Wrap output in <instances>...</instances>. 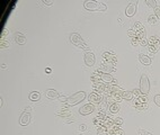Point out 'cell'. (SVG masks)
Wrapping results in <instances>:
<instances>
[{"mask_svg": "<svg viewBox=\"0 0 160 135\" xmlns=\"http://www.w3.org/2000/svg\"><path fill=\"white\" fill-rule=\"evenodd\" d=\"M140 91L142 95H148L150 91V80L147 74H142L140 78Z\"/></svg>", "mask_w": 160, "mask_h": 135, "instance_id": "obj_4", "label": "cell"}, {"mask_svg": "<svg viewBox=\"0 0 160 135\" xmlns=\"http://www.w3.org/2000/svg\"><path fill=\"white\" fill-rule=\"evenodd\" d=\"M139 61L144 65L151 64V57L148 55H144V54H139Z\"/></svg>", "mask_w": 160, "mask_h": 135, "instance_id": "obj_17", "label": "cell"}, {"mask_svg": "<svg viewBox=\"0 0 160 135\" xmlns=\"http://www.w3.org/2000/svg\"><path fill=\"white\" fill-rule=\"evenodd\" d=\"M86 128H87V127H86V125H85V124H81V125L79 126L80 131H86Z\"/></svg>", "mask_w": 160, "mask_h": 135, "instance_id": "obj_39", "label": "cell"}, {"mask_svg": "<svg viewBox=\"0 0 160 135\" xmlns=\"http://www.w3.org/2000/svg\"><path fill=\"white\" fill-rule=\"evenodd\" d=\"M88 100L90 101V104H99V102L102 101V96H101L98 92L94 91V92H92V93H89V96H88Z\"/></svg>", "mask_w": 160, "mask_h": 135, "instance_id": "obj_12", "label": "cell"}, {"mask_svg": "<svg viewBox=\"0 0 160 135\" xmlns=\"http://www.w3.org/2000/svg\"><path fill=\"white\" fill-rule=\"evenodd\" d=\"M131 42H132V44H133V45H137V44H140V38H139L137 36V37H133Z\"/></svg>", "mask_w": 160, "mask_h": 135, "instance_id": "obj_35", "label": "cell"}, {"mask_svg": "<svg viewBox=\"0 0 160 135\" xmlns=\"http://www.w3.org/2000/svg\"><path fill=\"white\" fill-rule=\"evenodd\" d=\"M29 99L32 101H36L40 99V92H37V91H33V92H31L29 93Z\"/></svg>", "mask_w": 160, "mask_h": 135, "instance_id": "obj_25", "label": "cell"}, {"mask_svg": "<svg viewBox=\"0 0 160 135\" xmlns=\"http://www.w3.org/2000/svg\"><path fill=\"white\" fill-rule=\"evenodd\" d=\"M134 107L139 110H144L147 108V96L141 95L140 97L135 98L134 99Z\"/></svg>", "mask_w": 160, "mask_h": 135, "instance_id": "obj_5", "label": "cell"}, {"mask_svg": "<svg viewBox=\"0 0 160 135\" xmlns=\"http://www.w3.org/2000/svg\"><path fill=\"white\" fill-rule=\"evenodd\" d=\"M137 132H139V134L140 135H152L150 132H148V131H144V130H141V128H139V130H137Z\"/></svg>", "mask_w": 160, "mask_h": 135, "instance_id": "obj_31", "label": "cell"}, {"mask_svg": "<svg viewBox=\"0 0 160 135\" xmlns=\"http://www.w3.org/2000/svg\"><path fill=\"white\" fill-rule=\"evenodd\" d=\"M122 97H123V99H126V100H131V99H133V91H123L122 92Z\"/></svg>", "mask_w": 160, "mask_h": 135, "instance_id": "obj_20", "label": "cell"}, {"mask_svg": "<svg viewBox=\"0 0 160 135\" xmlns=\"http://www.w3.org/2000/svg\"><path fill=\"white\" fill-rule=\"evenodd\" d=\"M29 112H31V107H27L26 108V110L21 115V118H19V123L21 125H23V126H26L27 124L29 123V121H31V115H29Z\"/></svg>", "mask_w": 160, "mask_h": 135, "instance_id": "obj_7", "label": "cell"}, {"mask_svg": "<svg viewBox=\"0 0 160 135\" xmlns=\"http://www.w3.org/2000/svg\"><path fill=\"white\" fill-rule=\"evenodd\" d=\"M103 57L106 60V61H108L109 63H113L115 64L116 62H117V57H116V54L113 53V52H104L103 53Z\"/></svg>", "mask_w": 160, "mask_h": 135, "instance_id": "obj_13", "label": "cell"}, {"mask_svg": "<svg viewBox=\"0 0 160 135\" xmlns=\"http://www.w3.org/2000/svg\"><path fill=\"white\" fill-rule=\"evenodd\" d=\"M85 7L88 10H101V11H106L107 10V6L103 3V2H97L94 0H87L85 1Z\"/></svg>", "mask_w": 160, "mask_h": 135, "instance_id": "obj_2", "label": "cell"}, {"mask_svg": "<svg viewBox=\"0 0 160 135\" xmlns=\"http://www.w3.org/2000/svg\"><path fill=\"white\" fill-rule=\"evenodd\" d=\"M95 110V106L92 104H86L83 105L82 107L79 108V112L81 115H88V114H92Z\"/></svg>", "mask_w": 160, "mask_h": 135, "instance_id": "obj_10", "label": "cell"}, {"mask_svg": "<svg viewBox=\"0 0 160 135\" xmlns=\"http://www.w3.org/2000/svg\"><path fill=\"white\" fill-rule=\"evenodd\" d=\"M97 72L99 73L102 81H104L105 83H114V82L116 83V80H114V78L111 74H108L106 72H101V71H97Z\"/></svg>", "mask_w": 160, "mask_h": 135, "instance_id": "obj_11", "label": "cell"}, {"mask_svg": "<svg viewBox=\"0 0 160 135\" xmlns=\"http://www.w3.org/2000/svg\"><path fill=\"white\" fill-rule=\"evenodd\" d=\"M107 133H108V135H124V132L122 130H120L115 126L107 128Z\"/></svg>", "mask_w": 160, "mask_h": 135, "instance_id": "obj_16", "label": "cell"}, {"mask_svg": "<svg viewBox=\"0 0 160 135\" xmlns=\"http://www.w3.org/2000/svg\"><path fill=\"white\" fill-rule=\"evenodd\" d=\"M99 135H104V134H102V133H101V134H99Z\"/></svg>", "mask_w": 160, "mask_h": 135, "instance_id": "obj_42", "label": "cell"}, {"mask_svg": "<svg viewBox=\"0 0 160 135\" xmlns=\"http://www.w3.org/2000/svg\"><path fill=\"white\" fill-rule=\"evenodd\" d=\"M113 119H114V123L117 124V125H122L123 124V118H121V117H115Z\"/></svg>", "mask_w": 160, "mask_h": 135, "instance_id": "obj_30", "label": "cell"}, {"mask_svg": "<svg viewBox=\"0 0 160 135\" xmlns=\"http://www.w3.org/2000/svg\"><path fill=\"white\" fill-rule=\"evenodd\" d=\"M94 89L96 90V92L106 91V89H107V85H105L104 82H96V83H94Z\"/></svg>", "mask_w": 160, "mask_h": 135, "instance_id": "obj_15", "label": "cell"}, {"mask_svg": "<svg viewBox=\"0 0 160 135\" xmlns=\"http://www.w3.org/2000/svg\"><path fill=\"white\" fill-rule=\"evenodd\" d=\"M70 42L73 45L78 46L80 48H83L86 51H89V46L86 44V42L82 40V37L78 33H71L70 34Z\"/></svg>", "mask_w": 160, "mask_h": 135, "instance_id": "obj_1", "label": "cell"}, {"mask_svg": "<svg viewBox=\"0 0 160 135\" xmlns=\"http://www.w3.org/2000/svg\"><path fill=\"white\" fill-rule=\"evenodd\" d=\"M142 93H141V91H140V89H134L133 90V96L135 97V98H137V97H140Z\"/></svg>", "mask_w": 160, "mask_h": 135, "instance_id": "obj_34", "label": "cell"}, {"mask_svg": "<svg viewBox=\"0 0 160 135\" xmlns=\"http://www.w3.org/2000/svg\"><path fill=\"white\" fill-rule=\"evenodd\" d=\"M83 60H85L86 65H88V67H92L95 64V55H94V53L92 51H86L85 52Z\"/></svg>", "mask_w": 160, "mask_h": 135, "instance_id": "obj_8", "label": "cell"}, {"mask_svg": "<svg viewBox=\"0 0 160 135\" xmlns=\"http://www.w3.org/2000/svg\"><path fill=\"white\" fill-rule=\"evenodd\" d=\"M140 45H142V46H147V45H148V42H147L146 37H144V38H141V40H140Z\"/></svg>", "mask_w": 160, "mask_h": 135, "instance_id": "obj_36", "label": "cell"}, {"mask_svg": "<svg viewBox=\"0 0 160 135\" xmlns=\"http://www.w3.org/2000/svg\"><path fill=\"white\" fill-rule=\"evenodd\" d=\"M46 72H47V73H51V69L47 68V69H46Z\"/></svg>", "mask_w": 160, "mask_h": 135, "instance_id": "obj_41", "label": "cell"}, {"mask_svg": "<svg viewBox=\"0 0 160 135\" xmlns=\"http://www.w3.org/2000/svg\"><path fill=\"white\" fill-rule=\"evenodd\" d=\"M127 35H129L131 38L137 37V33H135V31H134V29H129V31H127Z\"/></svg>", "mask_w": 160, "mask_h": 135, "instance_id": "obj_29", "label": "cell"}, {"mask_svg": "<svg viewBox=\"0 0 160 135\" xmlns=\"http://www.w3.org/2000/svg\"><path fill=\"white\" fill-rule=\"evenodd\" d=\"M45 96L49 99H55L59 97V93L57 92V90L54 89H47L45 92Z\"/></svg>", "mask_w": 160, "mask_h": 135, "instance_id": "obj_18", "label": "cell"}, {"mask_svg": "<svg viewBox=\"0 0 160 135\" xmlns=\"http://www.w3.org/2000/svg\"><path fill=\"white\" fill-rule=\"evenodd\" d=\"M153 100H155V102H156V105L160 107V95H156L155 98H153Z\"/></svg>", "mask_w": 160, "mask_h": 135, "instance_id": "obj_33", "label": "cell"}, {"mask_svg": "<svg viewBox=\"0 0 160 135\" xmlns=\"http://www.w3.org/2000/svg\"><path fill=\"white\" fill-rule=\"evenodd\" d=\"M153 10H155V15L157 16V18H158V19H160V7H159V6H157V7H156Z\"/></svg>", "mask_w": 160, "mask_h": 135, "instance_id": "obj_32", "label": "cell"}, {"mask_svg": "<svg viewBox=\"0 0 160 135\" xmlns=\"http://www.w3.org/2000/svg\"><path fill=\"white\" fill-rule=\"evenodd\" d=\"M159 46H152V45H149V52L150 53H156L158 51Z\"/></svg>", "mask_w": 160, "mask_h": 135, "instance_id": "obj_28", "label": "cell"}, {"mask_svg": "<svg viewBox=\"0 0 160 135\" xmlns=\"http://www.w3.org/2000/svg\"><path fill=\"white\" fill-rule=\"evenodd\" d=\"M134 31H135L137 36L140 40L146 37V29H144V26H143L140 22H137L134 24Z\"/></svg>", "mask_w": 160, "mask_h": 135, "instance_id": "obj_6", "label": "cell"}, {"mask_svg": "<svg viewBox=\"0 0 160 135\" xmlns=\"http://www.w3.org/2000/svg\"><path fill=\"white\" fill-rule=\"evenodd\" d=\"M148 45H152V46H159L160 40L157 36H151L148 41Z\"/></svg>", "mask_w": 160, "mask_h": 135, "instance_id": "obj_19", "label": "cell"}, {"mask_svg": "<svg viewBox=\"0 0 160 135\" xmlns=\"http://www.w3.org/2000/svg\"><path fill=\"white\" fill-rule=\"evenodd\" d=\"M102 69L106 70V71H114L115 70L113 63H106V62H104L103 64H102Z\"/></svg>", "mask_w": 160, "mask_h": 135, "instance_id": "obj_23", "label": "cell"}, {"mask_svg": "<svg viewBox=\"0 0 160 135\" xmlns=\"http://www.w3.org/2000/svg\"><path fill=\"white\" fill-rule=\"evenodd\" d=\"M68 100V97H64V96H60V101H66Z\"/></svg>", "mask_w": 160, "mask_h": 135, "instance_id": "obj_40", "label": "cell"}, {"mask_svg": "<svg viewBox=\"0 0 160 135\" xmlns=\"http://www.w3.org/2000/svg\"><path fill=\"white\" fill-rule=\"evenodd\" d=\"M43 2H44L45 5H49V6H50V5H53L54 1H53V0H43Z\"/></svg>", "mask_w": 160, "mask_h": 135, "instance_id": "obj_38", "label": "cell"}, {"mask_svg": "<svg viewBox=\"0 0 160 135\" xmlns=\"http://www.w3.org/2000/svg\"><path fill=\"white\" fill-rule=\"evenodd\" d=\"M92 81H94V83H96V82H99V81H102V79H101V76H99V73L97 72V71H95L94 73L92 74Z\"/></svg>", "mask_w": 160, "mask_h": 135, "instance_id": "obj_24", "label": "cell"}, {"mask_svg": "<svg viewBox=\"0 0 160 135\" xmlns=\"http://www.w3.org/2000/svg\"><path fill=\"white\" fill-rule=\"evenodd\" d=\"M146 3L148 5L149 7H152L153 9L157 7V1L156 0H146Z\"/></svg>", "mask_w": 160, "mask_h": 135, "instance_id": "obj_27", "label": "cell"}, {"mask_svg": "<svg viewBox=\"0 0 160 135\" xmlns=\"http://www.w3.org/2000/svg\"><path fill=\"white\" fill-rule=\"evenodd\" d=\"M157 22H158V18H157V16H156V15H150V16L148 17V22L149 24L153 25V24H156Z\"/></svg>", "mask_w": 160, "mask_h": 135, "instance_id": "obj_26", "label": "cell"}, {"mask_svg": "<svg viewBox=\"0 0 160 135\" xmlns=\"http://www.w3.org/2000/svg\"><path fill=\"white\" fill-rule=\"evenodd\" d=\"M118 110H120V106H118L115 101L109 105V112H112V114H115V112H117Z\"/></svg>", "mask_w": 160, "mask_h": 135, "instance_id": "obj_22", "label": "cell"}, {"mask_svg": "<svg viewBox=\"0 0 160 135\" xmlns=\"http://www.w3.org/2000/svg\"><path fill=\"white\" fill-rule=\"evenodd\" d=\"M85 98H86V92L85 91H78V92H76V93L71 95L70 97H68L67 105L68 106H75V105L81 102Z\"/></svg>", "mask_w": 160, "mask_h": 135, "instance_id": "obj_3", "label": "cell"}, {"mask_svg": "<svg viewBox=\"0 0 160 135\" xmlns=\"http://www.w3.org/2000/svg\"><path fill=\"white\" fill-rule=\"evenodd\" d=\"M137 0H134V1H132V2L129 3V6L126 7L125 9V15L127 17H132L135 14V11H137Z\"/></svg>", "mask_w": 160, "mask_h": 135, "instance_id": "obj_9", "label": "cell"}, {"mask_svg": "<svg viewBox=\"0 0 160 135\" xmlns=\"http://www.w3.org/2000/svg\"><path fill=\"white\" fill-rule=\"evenodd\" d=\"M15 41H16V43H18V44L23 45L26 43V36L22 33H16L15 34Z\"/></svg>", "mask_w": 160, "mask_h": 135, "instance_id": "obj_14", "label": "cell"}, {"mask_svg": "<svg viewBox=\"0 0 160 135\" xmlns=\"http://www.w3.org/2000/svg\"><path fill=\"white\" fill-rule=\"evenodd\" d=\"M9 46V42H5L3 40H1V47H8Z\"/></svg>", "mask_w": 160, "mask_h": 135, "instance_id": "obj_37", "label": "cell"}, {"mask_svg": "<svg viewBox=\"0 0 160 135\" xmlns=\"http://www.w3.org/2000/svg\"><path fill=\"white\" fill-rule=\"evenodd\" d=\"M57 115H59V116H62V117H68V116H71V112L69 110L68 108H63L62 110L57 112Z\"/></svg>", "mask_w": 160, "mask_h": 135, "instance_id": "obj_21", "label": "cell"}]
</instances>
